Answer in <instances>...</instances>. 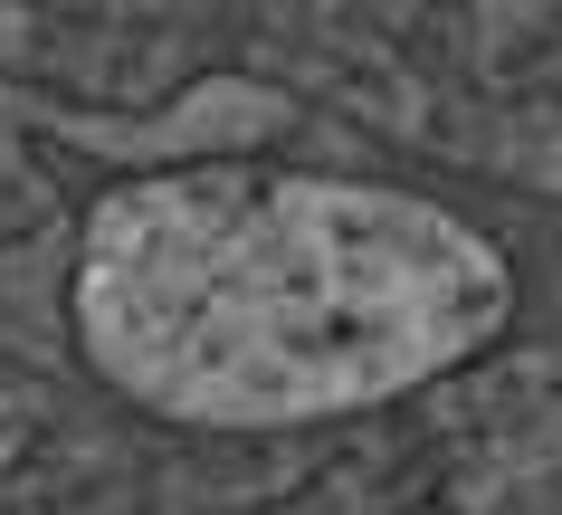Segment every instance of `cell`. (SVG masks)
<instances>
[{
  "instance_id": "1",
  "label": "cell",
  "mask_w": 562,
  "mask_h": 515,
  "mask_svg": "<svg viewBox=\"0 0 562 515\" xmlns=\"http://www.w3.org/2000/svg\"><path fill=\"white\" fill-rule=\"evenodd\" d=\"M87 344L191 421H315L458 363L505 305L496 248L362 182H153L87 239Z\"/></svg>"
}]
</instances>
